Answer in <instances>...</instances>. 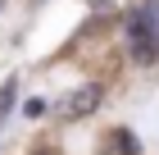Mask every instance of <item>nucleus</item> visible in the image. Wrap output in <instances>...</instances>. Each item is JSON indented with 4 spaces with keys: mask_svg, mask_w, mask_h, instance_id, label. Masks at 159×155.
Here are the masks:
<instances>
[{
    "mask_svg": "<svg viewBox=\"0 0 159 155\" xmlns=\"http://www.w3.org/2000/svg\"><path fill=\"white\" fill-rule=\"evenodd\" d=\"M96 105H100V87L86 82V87H77V91H68L55 109H59V119H82V114H91Z\"/></svg>",
    "mask_w": 159,
    "mask_h": 155,
    "instance_id": "f257e3e1",
    "label": "nucleus"
},
{
    "mask_svg": "<svg viewBox=\"0 0 159 155\" xmlns=\"http://www.w3.org/2000/svg\"><path fill=\"white\" fill-rule=\"evenodd\" d=\"M14 96H18V87H14V78H9V82L0 87V119H5V109L14 105Z\"/></svg>",
    "mask_w": 159,
    "mask_h": 155,
    "instance_id": "f03ea898",
    "label": "nucleus"
},
{
    "mask_svg": "<svg viewBox=\"0 0 159 155\" xmlns=\"http://www.w3.org/2000/svg\"><path fill=\"white\" fill-rule=\"evenodd\" d=\"M114 146H118V151H127V155H132V151H136V142H132V132H123V128H118V132H114Z\"/></svg>",
    "mask_w": 159,
    "mask_h": 155,
    "instance_id": "7ed1b4c3",
    "label": "nucleus"
}]
</instances>
